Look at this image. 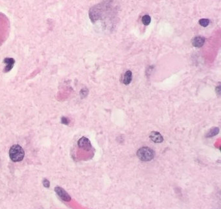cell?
<instances>
[{"label": "cell", "instance_id": "obj_1", "mask_svg": "<svg viewBox=\"0 0 221 209\" xmlns=\"http://www.w3.org/2000/svg\"><path fill=\"white\" fill-rule=\"evenodd\" d=\"M24 155L25 152L22 146L18 144L11 146L9 151V156L12 161L14 162L22 161L23 159Z\"/></svg>", "mask_w": 221, "mask_h": 209}, {"label": "cell", "instance_id": "obj_5", "mask_svg": "<svg viewBox=\"0 0 221 209\" xmlns=\"http://www.w3.org/2000/svg\"><path fill=\"white\" fill-rule=\"evenodd\" d=\"M150 139L154 143H161L164 141V137L160 133L156 131H152L150 134Z\"/></svg>", "mask_w": 221, "mask_h": 209}, {"label": "cell", "instance_id": "obj_8", "mask_svg": "<svg viewBox=\"0 0 221 209\" xmlns=\"http://www.w3.org/2000/svg\"><path fill=\"white\" fill-rule=\"evenodd\" d=\"M132 78V73L131 71L128 70L126 72H125L124 75L123 83L125 85H128L131 83Z\"/></svg>", "mask_w": 221, "mask_h": 209}, {"label": "cell", "instance_id": "obj_3", "mask_svg": "<svg viewBox=\"0 0 221 209\" xmlns=\"http://www.w3.org/2000/svg\"><path fill=\"white\" fill-rule=\"evenodd\" d=\"M55 191L57 195L62 199L65 201H71V197L70 195L66 192L63 189H62L60 186H57L55 189Z\"/></svg>", "mask_w": 221, "mask_h": 209}, {"label": "cell", "instance_id": "obj_13", "mask_svg": "<svg viewBox=\"0 0 221 209\" xmlns=\"http://www.w3.org/2000/svg\"><path fill=\"white\" fill-rule=\"evenodd\" d=\"M43 185L45 188H49V186H50V182L48 180V179H44V181H43Z\"/></svg>", "mask_w": 221, "mask_h": 209}, {"label": "cell", "instance_id": "obj_4", "mask_svg": "<svg viewBox=\"0 0 221 209\" xmlns=\"http://www.w3.org/2000/svg\"><path fill=\"white\" fill-rule=\"evenodd\" d=\"M78 145L79 148L86 150H89L91 148V144L90 140L86 137H82L81 139H79L78 141Z\"/></svg>", "mask_w": 221, "mask_h": 209}, {"label": "cell", "instance_id": "obj_9", "mask_svg": "<svg viewBox=\"0 0 221 209\" xmlns=\"http://www.w3.org/2000/svg\"><path fill=\"white\" fill-rule=\"evenodd\" d=\"M141 21H142V23H143V25H145V26H149L151 22V18L149 15L145 14L143 16L142 18H141Z\"/></svg>", "mask_w": 221, "mask_h": 209}, {"label": "cell", "instance_id": "obj_2", "mask_svg": "<svg viewBox=\"0 0 221 209\" xmlns=\"http://www.w3.org/2000/svg\"><path fill=\"white\" fill-rule=\"evenodd\" d=\"M155 153L153 150L148 147H143L137 150V156L141 161L148 162L152 160Z\"/></svg>", "mask_w": 221, "mask_h": 209}, {"label": "cell", "instance_id": "obj_12", "mask_svg": "<svg viewBox=\"0 0 221 209\" xmlns=\"http://www.w3.org/2000/svg\"><path fill=\"white\" fill-rule=\"evenodd\" d=\"M61 120H61L62 123L63 124H64V125H68L69 123V119H68L67 118H66V117H62Z\"/></svg>", "mask_w": 221, "mask_h": 209}, {"label": "cell", "instance_id": "obj_11", "mask_svg": "<svg viewBox=\"0 0 221 209\" xmlns=\"http://www.w3.org/2000/svg\"><path fill=\"white\" fill-rule=\"evenodd\" d=\"M199 24L204 27H206L210 24V20L206 18H202L198 21Z\"/></svg>", "mask_w": 221, "mask_h": 209}, {"label": "cell", "instance_id": "obj_7", "mask_svg": "<svg viewBox=\"0 0 221 209\" xmlns=\"http://www.w3.org/2000/svg\"><path fill=\"white\" fill-rule=\"evenodd\" d=\"M3 62L4 63L7 64L6 67L5 68V70H4V72H9L10 70H11L12 68H13L15 63V61L12 58H5V59H4Z\"/></svg>", "mask_w": 221, "mask_h": 209}, {"label": "cell", "instance_id": "obj_10", "mask_svg": "<svg viewBox=\"0 0 221 209\" xmlns=\"http://www.w3.org/2000/svg\"><path fill=\"white\" fill-rule=\"evenodd\" d=\"M219 129L217 128V127H215L213 129H212L210 131V132L208 133L207 136V137H212V136H215L216 135H217V134L219 133Z\"/></svg>", "mask_w": 221, "mask_h": 209}, {"label": "cell", "instance_id": "obj_6", "mask_svg": "<svg viewBox=\"0 0 221 209\" xmlns=\"http://www.w3.org/2000/svg\"><path fill=\"white\" fill-rule=\"evenodd\" d=\"M205 38L201 36H197L192 40V44L195 48H201L205 43Z\"/></svg>", "mask_w": 221, "mask_h": 209}]
</instances>
